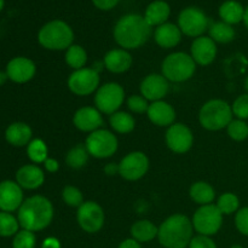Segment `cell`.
Segmentation results:
<instances>
[{
	"instance_id": "1",
	"label": "cell",
	"mask_w": 248,
	"mask_h": 248,
	"mask_svg": "<svg viewBox=\"0 0 248 248\" xmlns=\"http://www.w3.org/2000/svg\"><path fill=\"white\" fill-rule=\"evenodd\" d=\"M114 40L124 50L140 48L149 40L152 27L145 21L144 16L128 14L116 22L113 31Z\"/></svg>"
},
{
	"instance_id": "2",
	"label": "cell",
	"mask_w": 248,
	"mask_h": 248,
	"mask_svg": "<svg viewBox=\"0 0 248 248\" xmlns=\"http://www.w3.org/2000/svg\"><path fill=\"white\" fill-rule=\"evenodd\" d=\"M53 205L43 195H34L26 199L17 215L19 227L29 232H41L51 224L53 219Z\"/></svg>"
},
{
	"instance_id": "3",
	"label": "cell",
	"mask_w": 248,
	"mask_h": 248,
	"mask_svg": "<svg viewBox=\"0 0 248 248\" xmlns=\"http://www.w3.org/2000/svg\"><path fill=\"white\" fill-rule=\"evenodd\" d=\"M193 222L186 216H170L159 227L157 240L165 248H186L193 239Z\"/></svg>"
},
{
	"instance_id": "4",
	"label": "cell",
	"mask_w": 248,
	"mask_h": 248,
	"mask_svg": "<svg viewBox=\"0 0 248 248\" xmlns=\"http://www.w3.org/2000/svg\"><path fill=\"white\" fill-rule=\"evenodd\" d=\"M38 41L44 48L50 51H63L73 45L74 31L67 22L53 19L40 28Z\"/></svg>"
},
{
	"instance_id": "5",
	"label": "cell",
	"mask_w": 248,
	"mask_h": 248,
	"mask_svg": "<svg viewBox=\"0 0 248 248\" xmlns=\"http://www.w3.org/2000/svg\"><path fill=\"white\" fill-rule=\"evenodd\" d=\"M232 106L223 99H211L201 107L199 123L207 131H220L227 128L232 121Z\"/></svg>"
},
{
	"instance_id": "6",
	"label": "cell",
	"mask_w": 248,
	"mask_h": 248,
	"mask_svg": "<svg viewBox=\"0 0 248 248\" xmlns=\"http://www.w3.org/2000/svg\"><path fill=\"white\" fill-rule=\"evenodd\" d=\"M195 70V61L186 52L170 53L161 64L162 75L172 82H184L191 79Z\"/></svg>"
},
{
	"instance_id": "7",
	"label": "cell",
	"mask_w": 248,
	"mask_h": 248,
	"mask_svg": "<svg viewBox=\"0 0 248 248\" xmlns=\"http://www.w3.org/2000/svg\"><path fill=\"white\" fill-rule=\"evenodd\" d=\"M85 147L90 156H93L96 159H108L118 152L119 142L113 132L99 128L87 136Z\"/></svg>"
},
{
	"instance_id": "8",
	"label": "cell",
	"mask_w": 248,
	"mask_h": 248,
	"mask_svg": "<svg viewBox=\"0 0 248 248\" xmlns=\"http://www.w3.org/2000/svg\"><path fill=\"white\" fill-rule=\"evenodd\" d=\"M125 101V91L118 82H107L98 87L94 96V106L102 114L111 115L119 111Z\"/></svg>"
},
{
	"instance_id": "9",
	"label": "cell",
	"mask_w": 248,
	"mask_h": 248,
	"mask_svg": "<svg viewBox=\"0 0 248 248\" xmlns=\"http://www.w3.org/2000/svg\"><path fill=\"white\" fill-rule=\"evenodd\" d=\"M193 227L199 235L212 236L220 230L223 225V215L213 203L200 206L193 216Z\"/></svg>"
},
{
	"instance_id": "10",
	"label": "cell",
	"mask_w": 248,
	"mask_h": 248,
	"mask_svg": "<svg viewBox=\"0 0 248 248\" xmlns=\"http://www.w3.org/2000/svg\"><path fill=\"white\" fill-rule=\"evenodd\" d=\"M182 34L190 38H199L210 28V21L205 12L195 6L186 7L178 16V24Z\"/></svg>"
},
{
	"instance_id": "11",
	"label": "cell",
	"mask_w": 248,
	"mask_h": 248,
	"mask_svg": "<svg viewBox=\"0 0 248 248\" xmlns=\"http://www.w3.org/2000/svg\"><path fill=\"white\" fill-rule=\"evenodd\" d=\"M99 73L93 68H81L74 70L68 78V89L72 93L84 97L94 93L99 87Z\"/></svg>"
},
{
	"instance_id": "12",
	"label": "cell",
	"mask_w": 248,
	"mask_h": 248,
	"mask_svg": "<svg viewBox=\"0 0 248 248\" xmlns=\"http://www.w3.org/2000/svg\"><path fill=\"white\" fill-rule=\"evenodd\" d=\"M79 227L87 234H96L103 228L106 215L99 203L96 201H85L77 212Z\"/></svg>"
},
{
	"instance_id": "13",
	"label": "cell",
	"mask_w": 248,
	"mask_h": 248,
	"mask_svg": "<svg viewBox=\"0 0 248 248\" xmlns=\"http://www.w3.org/2000/svg\"><path fill=\"white\" fill-rule=\"evenodd\" d=\"M149 170V159L143 152H131L119 162V174L125 181L143 178Z\"/></svg>"
},
{
	"instance_id": "14",
	"label": "cell",
	"mask_w": 248,
	"mask_h": 248,
	"mask_svg": "<svg viewBox=\"0 0 248 248\" xmlns=\"http://www.w3.org/2000/svg\"><path fill=\"white\" fill-rule=\"evenodd\" d=\"M165 140L171 152L176 154H186L194 144V135L184 124H173L167 127Z\"/></svg>"
},
{
	"instance_id": "15",
	"label": "cell",
	"mask_w": 248,
	"mask_h": 248,
	"mask_svg": "<svg viewBox=\"0 0 248 248\" xmlns=\"http://www.w3.org/2000/svg\"><path fill=\"white\" fill-rule=\"evenodd\" d=\"M140 94L145 99L150 102L162 101L167 96L170 90L169 80L162 74H153L147 75L140 82Z\"/></svg>"
},
{
	"instance_id": "16",
	"label": "cell",
	"mask_w": 248,
	"mask_h": 248,
	"mask_svg": "<svg viewBox=\"0 0 248 248\" xmlns=\"http://www.w3.org/2000/svg\"><path fill=\"white\" fill-rule=\"evenodd\" d=\"M23 189L17 182L4 181L0 183V211L15 212L23 203Z\"/></svg>"
},
{
	"instance_id": "17",
	"label": "cell",
	"mask_w": 248,
	"mask_h": 248,
	"mask_svg": "<svg viewBox=\"0 0 248 248\" xmlns=\"http://www.w3.org/2000/svg\"><path fill=\"white\" fill-rule=\"evenodd\" d=\"M35 63L23 56L12 58L6 65L7 77L16 84H26L31 81L35 77Z\"/></svg>"
},
{
	"instance_id": "18",
	"label": "cell",
	"mask_w": 248,
	"mask_h": 248,
	"mask_svg": "<svg viewBox=\"0 0 248 248\" xmlns=\"http://www.w3.org/2000/svg\"><path fill=\"white\" fill-rule=\"evenodd\" d=\"M73 125L81 132L92 133L103 125V115L96 107H82L73 115Z\"/></svg>"
},
{
	"instance_id": "19",
	"label": "cell",
	"mask_w": 248,
	"mask_h": 248,
	"mask_svg": "<svg viewBox=\"0 0 248 248\" xmlns=\"http://www.w3.org/2000/svg\"><path fill=\"white\" fill-rule=\"evenodd\" d=\"M190 56L196 64L210 65L217 57V44L210 36H199L194 39L190 46Z\"/></svg>"
},
{
	"instance_id": "20",
	"label": "cell",
	"mask_w": 248,
	"mask_h": 248,
	"mask_svg": "<svg viewBox=\"0 0 248 248\" xmlns=\"http://www.w3.org/2000/svg\"><path fill=\"white\" fill-rule=\"evenodd\" d=\"M150 123L159 127H170L176 120V110L170 103L162 101L152 102L147 111Z\"/></svg>"
},
{
	"instance_id": "21",
	"label": "cell",
	"mask_w": 248,
	"mask_h": 248,
	"mask_svg": "<svg viewBox=\"0 0 248 248\" xmlns=\"http://www.w3.org/2000/svg\"><path fill=\"white\" fill-rule=\"evenodd\" d=\"M104 68L113 74H123L132 67L133 58L127 50L113 48L104 55Z\"/></svg>"
},
{
	"instance_id": "22",
	"label": "cell",
	"mask_w": 248,
	"mask_h": 248,
	"mask_svg": "<svg viewBox=\"0 0 248 248\" xmlns=\"http://www.w3.org/2000/svg\"><path fill=\"white\" fill-rule=\"evenodd\" d=\"M16 182L22 189L35 190L45 182V173L38 165H24L16 172Z\"/></svg>"
},
{
	"instance_id": "23",
	"label": "cell",
	"mask_w": 248,
	"mask_h": 248,
	"mask_svg": "<svg viewBox=\"0 0 248 248\" xmlns=\"http://www.w3.org/2000/svg\"><path fill=\"white\" fill-rule=\"evenodd\" d=\"M155 43L162 48L176 47L182 40V31L177 24L166 23L156 27L154 31Z\"/></svg>"
},
{
	"instance_id": "24",
	"label": "cell",
	"mask_w": 248,
	"mask_h": 248,
	"mask_svg": "<svg viewBox=\"0 0 248 248\" xmlns=\"http://www.w3.org/2000/svg\"><path fill=\"white\" fill-rule=\"evenodd\" d=\"M33 131L26 123H14L9 125L5 131V138L7 143L14 147H24L31 142Z\"/></svg>"
},
{
	"instance_id": "25",
	"label": "cell",
	"mask_w": 248,
	"mask_h": 248,
	"mask_svg": "<svg viewBox=\"0 0 248 248\" xmlns=\"http://www.w3.org/2000/svg\"><path fill=\"white\" fill-rule=\"evenodd\" d=\"M171 15V7L164 0H155L150 2L144 12V18L150 27H159L166 23Z\"/></svg>"
},
{
	"instance_id": "26",
	"label": "cell",
	"mask_w": 248,
	"mask_h": 248,
	"mask_svg": "<svg viewBox=\"0 0 248 248\" xmlns=\"http://www.w3.org/2000/svg\"><path fill=\"white\" fill-rule=\"evenodd\" d=\"M189 195H190L191 200L198 205H211L216 199V190L207 182L199 181L190 186Z\"/></svg>"
},
{
	"instance_id": "27",
	"label": "cell",
	"mask_w": 248,
	"mask_h": 248,
	"mask_svg": "<svg viewBox=\"0 0 248 248\" xmlns=\"http://www.w3.org/2000/svg\"><path fill=\"white\" fill-rule=\"evenodd\" d=\"M218 14L223 22L230 24V26H234V24L244 21L245 9L241 2L236 1V0H227L219 6Z\"/></svg>"
},
{
	"instance_id": "28",
	"label": "cell",
	"mask_w": 248,
	"mask_h": 248,
	"mask_svg": "<svg viewBox=\"0 0 248 248\" xmlns=\"http://www.w3.org/2000/svg\"><path fill=\"white\" fill-rule=\"evenodd\" d=\"M130 232L132 239L142 244V242L152 241L155 237H157L159 227H156L154 223L148 219H140L133 223Z\"/></svg>"
},
{
	"instance_id": "29",
	"label": "cell",
	"mask_w": 248,
	"mask_h": 248,
	"mask_svg": "<svg viewBox=\"0 0 248 248\" xmlns=\"http://www.w3.org/2000/svg\"><path fill=\"white\" fill-rule=\"evenodd\" d=\"M109 124L115 132L121 133V135L131 133L136 127L135 118L127 111H116L111 114L109 118Z\"/></svg>"
},
{
	"instance_id": "30",
	"label": "cell",
	"mask_w": 248,
	"mask_h": 248,
	"mask_svg": "<svg viewBox=\"0 0 248 248\" xmlns=\"http://www.w3.org/2000/svg\"><path fill=\"white\" fill-rule=\"evenodd\" d=\"M208 34L216 44H229L235 39V29L223 21L213 22L208 28Z\"/></svg>"
},
{
	"instance_id": "31",
	"label": "cell",
	"mask_w": 248,
	"mask_h": 248,
	"mask_svg": "<svg viewBox=\"0 0 248 248\" xmlns=\"http://www.w3.org/2000/svg\"><path fill=\"white\" fill-rule=\"evenodd\" d=\"M89 156L90 154L85 144H77L68 150L65 155V164L73 170H80L87 164Z\"/></svg>"
},
{
	"instance_id": "32",
	"label": "cell",
	"mask_w": 248,
	"mask_h": 248,
	"mask_svg": "<svg viewBox=\"0 0 248 248\" xmlns=\"http://www.w3.org/2000/svg\"><path fill=\"white\" fill-rule=\"evenodd\" d=\"M64 60L65 63H67L72 69H81V68H85V64H86L87 62V52L81 45L73 44L70 47H68L67 50H65Z\"/></svg>"
},
{
	"instance_id": "33",
	"label": "cell",
	"mask_w": 248,
	"mask_h": 248,
	"mask_svg": "<svg viewBox=\"0 0 248 248\" xmlns=\"http://www.w3.org/2000/svg\"><path fill=\"white\" fill-rule=\"evenodd\" d=\"M27 155L34 164H44L48 157L47 145L40 138L31 140V142L27 145Z\"/></svg>"
},
{
	"instance_id": "34",
	"label": "cell",
	"mask_w": 248,
	"mask_h": 248,
	"mask_svg": "<svg viewBox=\"0 0 248 248\" xmlns=\"http://www.w3.org/2000/svg\"><path fill=\"white\" fill-rule=\"evenodd\" d=\"M216 206L222 212L223 216H229L236 213L240 210V200L235 194L224 193L218 198Z\"/></svg>"
},
{
	"instance_id": "35",
	"label": "cell",
	"mask_w": 248,
	"mask_h": 248,
	"mask_svg": "<svg viewBox=\"0 0 248 248\" xmlns=\"http://www.w3.org/2000/svg\"><path fill=\"white\" fill-rule=\"evenodd\" d=\"M19 223L15 216L9 212H0V236L9 237L19 232Z\"/></svg>"
},
{
	"instance_id": "36",
	"label": "cell",
	"mask_w": 248,
	"mask_h": 248,
	"mask_svg": "<svg viewBox=\"0 0 248 248\" xmlns=\"http://www.w3.org/2000/svg\"><path fill=\"white\" fill-rule=\"evenodd\" d=\"M62 200L69 207L79 208L85 202L81 190L74 186H67L62 190Z\"/></svg>"
},
{
	"instance_id": "37",
	"label": "cell",
	"mask_w": 248,
	"mask_h": 248,
	"mask_svg": "<svg viewBox=\"0 0 248 248\" xmlns=\"http://www.w3.org/2000/svg\"><path fill=\"white\" fill-rule=\"evenodd\" d=\"M227 132L232 140H236V142H242L246 138H248V125L245 120H232V123L228 125Z\"/></svg>"
},
{
	"instance_id": "38",
	"label": "cell",
	"mask_w": 248,
	"mask_h": 248,
	"mask_svg": "<svg viewBox=\"0 0 248 248\" xmlns=\"http://www.w3.org/2000/svg\"><path fill=\"white\" fill-rule=\"evenodd\" d=\"M36 237L33 232L29 230H19L14 237L12 248H35Z\"/></svg>"
},
{
	"instance_id": "39",
	"label": "cell",
	"mask_w": 248,
	"mask_h": 248,
	"mask_svg": "<svg viewBox=\"0 0 248 248\" xmlns=\"http://www.w3.org/2000/svg\"><path fill=\"white\" fill-rule=\"evenodd\" d=\"M148 99H145L142 94H132L127 98L126 104H127V108L130 109L132 113L135 114H144L148 111L149 108V103H148Z\"/></svg>"
},
{
	"instance_id": "40",
	"label": "cell",
	"mask_w": 248,
	"mask_h": 248,
	"mask_svg": "<svg viewBox=\"0 0 248 248\" xmlns=\"http://www.w3.org/2000/svg\"><path fill=\"white\" fill-rule=\"evenodd\" d=\"M232 114L240 120L248 119V93L241 94L234 101L232 106Z\"/></svg>"
},
{
	"instance_id": "41",
	"label": "cell",
	"mask_w": 248,
	"mask_h": 248,
	"mask_svg": "<svg viewBox=\"0 0 248 248\" xmlns=\"http://www.w3.org/2000/svg\"><path fill=\"white\" fill-rule=\"evenodd\" d=\"M235 225L242 235L248 236V207L240 208L235 216Z\"/></svg>"
},
{
	"instance_id": "42",
	"label": "cell",
	"mask_w": 248,
	"mask_h": 248,
	"mask_svg": "<svg viewBox=\"0 0 248 248\" xmlns=\"http://www.w3.org/2000/svg\"><path fill=\"white\" fill-rule=\"evenodd\" d=\"M189 248H217L216 242L211 239L210 236H203V235H198L191 239Z\"/></svg>"
},
{
	"instance_id": "43",
	"label": "cell",
	"mask_w": 248,
	"mask_h": 248,
	"mask_svg": "<svg viewBox=\"0 0 248 248\" xmlns=\"http://www.w3.org/2000/svg\"><path fill=\"white\" fill-rule=\"evenodd\" d=\"M120 0H92V4L102 11H109L119 4Z\"/></svg>"
},
{
	"instance_id": "44",
	"label": "cell",
	"mask_w": 248,
	"mask_h": 248,
	"mask_svg": "<svg viewBox=\"0 0 248 248\" xmlns=\"http://www.w3.org/2000/svg\"><path fill=\"white\" fill-rule=\"evenodd\" d=\"M44 167L50 173H55V172H57L60 170V162L56 159H52V157H47L45 160V162H44Z\"/></svg>"
},
{
	"instance_id": "45",
	"label": "cell",
	"mask_w": 248,
	"mask_h": 248,
	"mask_svg": "<svg viewBox=\"0 0 248 248\" xmlns=\"http://www.w3.org/2000/svg\"><path fill=\"white\" fill-rule=\"evenodd\" d=\"M41 248H62L61 246L60 240L56 239V237H46L43 241V245H41Z\"/></svg>"
},
{
	"instance_id": "46",
	"label": "cell",
	"mask_w": 248,
	"mask_h": 248,
	"mask_svg": "<svg viewBox=\"0 0 248 248\" xmlns=\"http://www.w3.org/2000/svg\"><path fill=\"white\" fill-rule=\"evenodd\" d=\"M118 248H142L140 247V244L138 241H136L135 239H126L119 245Z\"/></svg>"
},
{
	"instance_id": "47",
	"label": "cell",
	"mask_w": 248,
	"mask_h": 248,
	"mask_svg": "<svg viewBox=\"0 0 248 248\" xmlns=\"http://www.w3.org/2000/svg\"><path fill=\"white\" fill-rule=\"evenodd\" d=\"M104 173L107 174V176H114V174L118 173L119 174V164H114V162H111V164H108L106 165V167L103 169Z\"/></svg>"
},
{
	"instance_id": "48",
	"label": "cell",
	"mask_w": 248,
	"mask_h": 248,
	"mask_svg": "<svg viewBox=\"0 0 248 248\" xmlns=\"http://www.w3.org/2000/svg\"><path fill=\"white\" fill-rule=\"evenodd\" d=\"M7 80H9V77H7L6 72H1V70H0V86H2Z\"/></svg>"
},
{
	"instance_id": "49",
	"label": "cell",
	"mask_w": 248,
	"mask_h": 248,
	"mask_svg": "<svg viewBox=\"0 0 248 248\" xmlns=\"http://www.w3.org/2000/svg\"><path fill=\"white\" fill-rule=\"evenodd\" d=\"M244 23H245V26L247 27V29H248V6L246 7V9H245V15H244Z\"/></svg>"
},
{
	"instance_id": "50",
	"label": "cell",
	"mask_w": 248,
	"mask_h": 248,
	"mask_svg": "<svg viewBox=\"0 0 248 248\" xmlns=\"http://www.w3.org/2000/svg\"><path fill=\"white\" fill-rule=\"evenodd\" d=\"M4 4H5L4 0H0V11H1V10L4 9Z\"/></svg>"
},
{
	"instance_id": "51",
	"label": "cell",
	"mask_w": 248,
	"mask_h": 248,
	"mask_svg": "<svg viewBox=\"0 0 248 248\" xmlns=\"http://www.w3.org/2000/svg\"><path fill=\"white\" fill-rule=\"evenodd\" d=\"M245 89H246L248 92V77L246 78V81H245Z\"/></svg>"
},
{
	"instance_id": "52",
	"label": "cell",
	"mask_w": 248,
	"mask_h": 248,
	"mask_svg": "<svg viewBox=\"0 0 248 248\" xmlns=\"http://www.w3.org/2000/svg\"><path fill=\"white\" fill-rule=\"evenodd\" d=\"M232 248H244V247L240 246V245H235V246H232Z\"/></svg>"
}]
</instances>
